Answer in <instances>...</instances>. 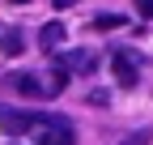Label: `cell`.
<instances>
[{
    "mask_svg": "<svg viewBox=\"0 0 153 145\" xmlns=\"http://www.w3.org/2000/svg\"><path fill=\"white\" fill-rule=\"evenodd\" d=\"M51 115H30V111H4L0 115V128H4L9 137H22V132H34V128H43Z\"/></svg>",
    "mask_w": 153,
    "mask_h": 145,
    "instance_id": "6da1fadb",
    "label": "cell"
},
{
    "mask_svg": "<svg viewBox=\"0 0 153 145\" xmlns=\"http://www.w3.org/2000/svg\"><path fill=\"white\" fill-rule=\"evenodd\" d=\"M38 145H76V132L68 128L60 115H51L43 128H38Z\"/></svg>",
    "mask_w": 153,
    "mask_h": 145,
    "instance_id": "7a4b0ae2",
    "label": "cell"
},
{
    "mask_svg": "<svg viewBox=\"0 0 153 145\" xmlns=\"http://www.w3.org/2000/svg\"><path fill=\"white\" fill-rule=\"evenodd\" d=\"M4 85L13 94H22V98H47V85L38 81L34 72H13V77H4Z\"/></svg>",
    "mask_w": 153,
    "mask_h": 145,
    "instance_id": "3957f363",
    "label": "cell"
},
{
    "mask_svg": "<svg viewBox=\"0 0 153 145\" xmlns=\"http://www.w3.org/2000/svg\"><path fill=\"white\" fill-rule=\"evenodd\" d=\"M111 72H115V81H119L123 90H132L136 77H140V68H136V60H132L128 51H115V56H111Z\"/></svg>",
    "mask_w": 153,
    "mask_h": 145,
    "instance_id": "277c9868",
    "label": "cell"
},
{
    "mask_svg": "<svg viewBox=\"0 0 153 145\" xmlns=\"http://www.w3.org/2000/svg\"><path fill=\"white\" fill-rule=\"evenodd\" d=\"M60 64L72 68V72H94V68H98V56H89V51H72V56H64Z\"/></svg>",
    "mask_w": 153,
    "mask_h": 145,
    "instance_id": "5b68a950",
    "label": "cell"
},
{
    "mask_svg": "<svg viewBox=\"0 0 153 145\" xmlns=\"http://www.w3.org/2000/svg\"><path fill=\"white\" fill-rule=\"evenodd\" d=\"M38 43L43 47H60L64 43V22H47L43 30H38Z\"/></svg>",
    "mask_w": 153,
    "mask_h": 145,
    "instance_id": "8992f818",
    "label": "cell"
},
{
    "mask_svg": "<svg viewBox=\"0 0 153 145\" xmlns=\"http://www.w3.org/2000/svg\"><path fill=\"white\" fill-rule=\"evenodd\" d=\"M94 26H98V30H115V26H123V17H119V13H98Z\"/></svg>",
    "mask_w": 153,
    "mask_h": 145,
    "instance_id": "52a82bcc",
    "label": "cell"
},
{
    "mask_svg": "<svg viewBox=\"0 0 153 145\" xmlns=\"http://www.w3.org/2000/svg\"><path fill=\"white\" fill-rule=\"evenodd\" d=\"M149 141H153V132H149V128H136L132 137H123L119 145H149Z\"/></svg>",
    "mask_w": 153,
    "mask_h": 145,
    "instance_id": "ba28073f",
    "label": "cell"
},
{
    "mask_svg": "<svg viewBox=\"0 0 153 145\" xmlns=\"http://www.w3.org/2000/svg\"><path fill=\"white\" fill-rule=\"evenodd\" d=\"M0 43H4V51L13 56V51H22V34H4V39H0Z\"/></svg>",
    "mask_w": 153,
    "mask_h": 145,
    "instance_id": "9c48e42d",
    "label": "cell"
},
{
    "mask_svg": "<svg viewBox=\"0 0 153 145\" xmlns=\"http://www.w3.org/2000/svg\"><path fill=\"white\" fill-rule=\"evenodd\" d=\"M136 13L140 17H153V0H136Z\"/></svg>",
    "mask_w": 153,
    "mask_h": 145,
    "instance_id": "30bf717a",
    "label": "cell"
},
{
    "mask_svg": "<svg viewBox=\"0 0 153 145\" xmlns=\"http://www.w3.org/2000/svg\"><path fill=\"white\" fill-rule=\"evenodd\" d=\"M0 115H4V107H0Z\"/></svg>",
    "mask_w": 153,
    "mask_h": 145,
    "instance_id": "8fae6325",
    "label": "cell"
}]
</instances>
